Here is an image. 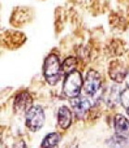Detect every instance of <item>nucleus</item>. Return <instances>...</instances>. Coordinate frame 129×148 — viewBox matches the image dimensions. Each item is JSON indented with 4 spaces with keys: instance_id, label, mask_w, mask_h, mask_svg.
I'll use <instances>...</instances> for the list:
<instances>
[{
    "instance_id": "nucleus-3",
    "label": "nucleus",
    "mask_w": 129,
    "mask_h": 148,
    "mask_svg": "<svg viewBox=\"0 0 129 148\" xmlns=\"http://www.w3.org/2000/svg\"><path fill=\"white\" fill-rule=\"evenodd\" d=\"M45 120V112L41 106H32L26 112V125L32 132H36L42 128Z\"/></svg>"
},
{
    "instance_id": "nucleus-15",
    "label": "nucleus",
    "mask_w": 129,
    "mask_h": 148,
    "mask_svg": "<svg viewBox=\"0 0 129 148\" xmlns=\"http://www.w3.org/2000/svg\"><path fill=\"white\" fill-rule=\"evenodd\" d=\"M126 85H127V87H129V72L126 74Z\"/></svg>"
},
{
    "instance_id": "nucleus-4",
    "label": "nucleus",
    "mask_w": 129,
    "mask_h": 148,
    "mask_svg": "<svg viewBox=\"0 0 129 148\" xmlns=\"http://www.w3.org/2000/svg\"><path fill=\"white\" fill-rule=\"evenodd\" d=\"M101 87V76L99 72L91 69L87 72L85 82H84V90L87 95H94Z\"/></svg>"
},
{
    "instance_id": "nucleus-9",
    "label": "nucleus",
    "mask_w": 129,
    "mask_h": 148,
    "mask_svg": "<svg viewBox=\"0 0 129 148\" xmlns=\"http://www.w3.org/2000/svg\"><path fill=\"white\" fill-rule=\"evenodd\" d=\"M58 122L62 129H67L72 123V112L67 106H61L58 112Z\"/></svg>"
},
{
    "instance_id": "nucleus-5",
    "label": "nucleus",
    "mask_w": 129,
    "mask_h": 148,
    "mask_svg": "<svg viewBox=\"0 0 129 148\" xmlns=\"http://www.w3.org/2000/svg\"><path fill=\"white\" fill-rule=\"evenodd\" d=\"M72 106L75 116L78 119H80L84 117L85 114L88 111L91 104L89 100L86 99V97L82 95H77L72 98Z\"/></svg>"
},
{
    "instance_id": "nucleus-7",
    "label": "nucleus",
    "mask_w": 129,
    "mask_h": 148,
    "mask_svg": "<svg viewBox=\"0 0 129 148\" xmlns=\"http://www.w3.org/2000/svg\"><path fill=\"white\" fill-rule=\"evenodd\" d=\"M109 74L112 80L117 82H122L123 79L126 77L127 72L124 65L121 61H113L110 65Z\"/></svg>"
},
{
    "instance_id": "nucleus-11",
    "label": "nucleus",
    "mask_w": 129,
    "mask_h": 148,
    "mask_svg": "<svg viewBox=\"0 0 129 148\" xmlns=\"http://www.w3.org/2000/svg\"><path fill=\"white\" fill-rule=\"evenodd\" d=\"M59 141H61V136L56 132H52L46 136L41 145L44 147H54L58 145Z\"/></svg>"
},
{
    "instance_id": "nucleus-6",
    "label": "nucleus",
    "mask_w": 129,
    "mask_h": 148,
    "mask_svg": "<svg viewBox=\"0 0 129 148\" xmlns=\"http://www.w3.org/2000/svg\"><path fill=\"white\" fill-rule=\"evenodd\" d=\"M32 100L31 95L26 92H22L16 96L14 101V110L17 113L27 112L32 108Z\"/></svg>"
},
{
    "instance_id": "nucleus-14",
    "label": "nucleus",
    "mask_w": 129,
    "mask_h": 148,
    "mask_svg": "<svg viewBox=\"0 0 129 148\" xmlns=\"http://www.w3.org/2000/svg\"><path fill=\"white\" fill-rule=\"evenodd\" d=\"M121 102L123 106V108H126V112L129 115V89L123 90L121 94Z\"/></svg>"
},
{
    "instance_id": "nucleus-13",
    "label": "nucleus",
    "mask_w": 129,
    "mask_h": 148,
    "mask_svg": "<svg viewBox=\"0 0 129 148\" xmlns=\"http://www.w3.org/2000/svg\"><path fill=\"white\" fill-rule=\"evenodd\" d=\"M126 143L127 140L126 137L120 136L116 134V136H113L110 139H109L107 141V145L112 147H122V146H126Z\"/></svg>"
},
{
    "instance_id": "nucleus-12",
    "label": "nucleus",
    "mask_w": 129,
    "mask_h": 148,
    "mask_svg": "<svg viewBox=\"0 0 129 148\" xmlns=\"http://www.w3.org/2000/svg\"><path fill=\"white\" fill-rule=\"evenodd\" d=\"M76 65H77V61L75 58H69L65 59V61L62 63V66H61V72L66 73V75H67L68 73L75 71V69L76 68Z\"/></svg>"
},
{
    "instance_id": "nucleus-8",
    "label": "nucleus",
    "mask_w": 129,
    "mask_h": 148,
    "mask_svg": "<svg viewBox=\"0 0 129 148\" xmlns=\"http://www.w3.org/2000/svg\"><path fill=\"white\" fill-rule=\"evenodd\" d=\"M114 131L117 135L123 137L129 136V121L128 119L121 114H117L113 119Z\"/></svg>"
},
{
    "instance_id": "nucleus-2",
    "label": "nucleus",
    "mask_w": 129,
    "mask_h": 148,
    "mask_svg": "<svg viewBox=\"0 0 129 148\" xmlns=\"http://www.w3.org/2000/svg\"><path fill=\"white\" fill-rule=\"evenodd\" d=\"M82 85L83 80L80 72L73 71L68 73L63 82L64 95L70 98H73V97L79 95Z\"/></svg>"
},
{
    "instance_id": "nucleus-1",
    "label": "nucleus",
    "mask_w": 129,
    "mask_h": 148,
    "mask_svg": "<svg viewBox=\"0 0 129 148\" xmlns=\"http://www.w3.org/2000/svg\"><path fill=\"white\" fill-rule=\"evenodd\" d=\"M61 74V66L56 55H49L46 58L44 64V76L50 85H54L59 82Z\"/></svg>"
},
{
    "instance_id": "nucleus-10",
    "label": "nucleus",
    "mask_w": 129,
    "mask_h": 148,
    "mask_svg": "<svg viewBox=\"0 0 129 148\" xmlns=\"http://www.w3.org/2000/svg\"><path fill=\"white\" fill-rule=\"evenodd\" d=\"M119 88L116 86H112L110 89L109 95L107 96V104L110 106H116L118 101L121 100V95L119 92Z\"/></svg>"
}]
</instances>
